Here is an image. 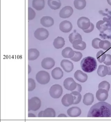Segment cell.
<instances>
[{
  "label": "cell",
  "instance_id": "1",
  "mask_svg": "<svg viewBox=\"0 0 111 122\" xmlns=\"http://www.w3.org/2000/svg\"><path fill=\"white\" fill-rule=\"evenodd\" d=\"M88 117H111V105L105 102H100L93 105L89 110Z\"/></svg>",
  "mask_w": 111,
  "mask_h": 122
},
{
  "label": "cell",
  "instance_id": "2",
  "mask_svg": "<svg viewBox=\"0 0 111 122\" xmlns=\"http://www.w3.org/2000/svg\"><path fill=\"white\" fill-rule=\"evenodd\" d=\"M81 67L86 72L91 73L96 69L97 62L93 57L87 56L82 59L81 62Z\"/></svg>",
  "mask_w": 111,
  "mask_h": 122
},
{
  "label": "cell",
  "instance_id": "3",
  "mask_svg": "<svg viewBox=\"0 0 111 122\" xmlns=\"http://www.w3.org/2000/svg\"><path fill=\"white\" fill-rule=\"evenodd\" d=\"M36 78L39 83L41 84L45 85L49 82L50 77V74L48 72L41 70L36 74Z\"/></svg>",
  "mask_w": 111,
  "mask_h": 122
},
{
  "label": "cell",
  "instance_id": "4",
  "mask_svg": "<svg viewBox=\"0 0 111 122\" xmlns=\"http://www.w3.org/2000/svg\"><path fill=\"white\" fill-rule=\"evenodd\" d=\"M41 106V101L37 97H32L28 100V111H36Z\"/></svg>",
  "mask_w": 111,
  "mask_h": 122
},
{
  "label": "cell",
  "instance_id": "5",
  "mask_svg": "<svg viewBox=\"0 0 111 122\" xmlns=\"http://www.w3.org/2000/svg\"><path fill=\"white\" fill-rule=\"evenodd\" d=\"M49 93L53 98L58 99L61 96L63 93L62 87L59 85H53L50 88Z\"/></svg>",
  "mask_w": 111,
  "mask_h": 122
},
{
  "label": "cell",
  "instance_id": "6",
  "mask_svg": "<svg viewBox=\"0 0 111 122\" xmlns=\"http://www.w3.org/2000/svg\"><path fill=\"white\" fill-rule=\"evenodd\" d=\"M34 35L36 38L40 41H43L48 37L49 33L46 29L39 28L35 31Z\"/></svg>",
  "mask_w": 111,
  "mask_h": 122
},
{
  "label": "cell",
  "instance_id": "7",
  "mask_svg": "<svg viewBox=\"0 0 111 122\" xmlns=\"http://www.w3.org/2000/svg\"><path fill=\"white\" fill-rule=\"evenodd\" d=\"M77 24L79 28L83 30H84L90 27L91 22L88 18L83 16L78 19Z\"/></svg>",
  "mask_w": 111,
  "mask_h": 122
},
{
  "label": "cell",
  "instance_id": "8",
  "mask_svg": "<svg viewBox=\"0 0 111 122\" xmlns=\"http://www.w3.org/2000/svg\"><path fill=\"white\" fill-rule=\"evenodd\" d=\"M63 85L66 89L69 91L75 90L77 86V83L72 77H68L64 81Z\"/></svg>",
  "mask_w": 111,
  "mask_h": 122
},
{
  "label": "cell",
  "instance_id": "9",
  "mask_svg": "<svg viewBox=\"0 0 111 122\" xmlns=\"http://www.w3.org/2000/svg\"><path fill=\"white\" fill-rule=\"evenodd\" d=\"M73 10L72 7L66 6L62 8L59 13V16L63 18H69L73 14Z\"/></svg>",
  "mask_w": 111,
  "mask_h": 122
},
{
  "label": "cell",
  "instance_id": "10",
  "mask_svg": "<svg viewBox=\"0 0 111 122\" xmlns=\"http://www.w3.org/2000/svg\"><path fill=\"white\" fill-rule=\"evenodd\" d=\"M108 96V92L104 89H99L96 94L97 99L101 102H104L106 100Z\"/></svg>",
  "mask_w": 111,
  "mask_h": 122
},
{
  "label": "cell",
  "instance_id": "11",
  "mask_svg": "<svg viewBox=\"0 0 111 122\" xmlns=\"http://www.w3.org/2000/svg\"><path fill=\"white\" fill-rule=\"evenodd\" d=\"M55 61L53 58L47 57L43 59L41 62L42 67L46 69H50L55 65Z\"/></svg>",
  "mask_w": 111,
  "mask_h": 122
},
{
  "label": "cell",
  "instance_id": "12",
  "mask_svg": "<svg viewBox=\"0 0 111 122\" xmlns=\"http://www.w3.org/2000/svg\"><path fill=\"white\" fill-rule=\"evenodd\" d=\"M72 27V24L68 20L63 21L59 24V29L63 33H67L71 31Z\"/></svg>",
  "mask_w": 111,
  "mask_h": 122
},
{
  "label": "cell",
  "instance_id": "13",
  "mask_svg": "<svg viewBox=\"0 0 111 122\" xmlns=\"http://www.w3.org/2000/svg\"><path fill=\"white\" fill-rule=\"evenodd\" d=\"M61 102L64 106L66 107H69L73 104V97L71 94H66L62 97Z\"/></svg>",
  "mask_w": 111,
  "mask_h": 122
},
{
  "label": "cell",
  "instance_id": "14",
  "mask_svg": "<svg viewBox=\"0 0 111 122\" xmlns=\"http://www.w3.org/2000/svg\"><path fill=\"white\" fill-rule=\"evenodd\" d=\"M61 66L63 69L67 72L72 71L74 68V65L71 61L66 60L63 59L61 62Z\"/></svg>",
  "mask_w": 111,
  "mask_h": 122
},
{
  "label": "cell",
  "instance_id": "15",
  "mask_svg": "<svg viewBox=\"0 0 111 122\" xmlns=\"http://www.w3.org/2000/svg\"><path fill=\"white\" fill-rule=\"evenodd\" d=\"M56 112L53 109L48 108L44 111L40 112L39 114V117H55Z\"/></svg>",
  "mask_w": 111,
  "mask_h": 122
},
{
  "label": "cell",
  "instance_id": "16",
  "mask_svg": "<svg viewBox=\"0 0 111 122\" xmlns=\"http://www.w3.org/2000/svg\"><path fill=\"white\" fill-rule=\"evenodd\" d=\"M74 77L76 80L81 82H85L88 78L87 74L80 70H77L75 72Z\"/></svg>",
  "mask_w": 111,
  "mask_h": 122
},
{
  "label": "cell",
  "instance_id": "17",
  "mask_svg": "<svg viewBox=\"0 0 111 122\" xmlns=\"http://www.w3.org/2000/svg\"><path fill=\"white\" fill-rule=\"evenodd\" d=\"M81 110L77 107H72L67 110L68 115L71 117H79L81 114Z\"/></svg>",
  "mask_w": 111,
  "mask_h": 122
},
{
  "label": "cell",
  "instance_id": "18",
  "mask_svg": "<svg viewBox=\"0 0 111 122\" xmlns=\"http://www.w3.org/2000/svg\"><path fill=\"white\" fill-rule=\"evenodd\" d=\"M40 23L44 27H50L54 24V20L50 16H44L41 19Z\"/></svg>",
  "mask_w": 111,
  "mask_h": 122
},
{
  "label": "cell",
  "instance_id": "19",
  "mask_svg": "<svg viewBox=\"0 0 111 122\" xmlns=\"http://www.w3.org/2000/svg\"><path fill=\"white\" fill-rule=\"evenodd\" d=\"M72 44L73 48L77 50L83 51L86 48V43L81 39H78L74 41Z\"/></svg>",
  "mask_w": 111,
  "mask_h": 122
},
{
  "label": "cell",
  "instance_id": "20",
  "mask_svg": "<svg viewBox=\"0 0 111 122\" xmlns=\"http://www.w3.org/2000/svg\"><path fill=\"white\" fill-rule=\"evenodd\" d=\"M51 75L53 79L56 80L60 79L63 76V72L60 67H56L52 70Z\"/></svg>",
  "mask_w": 111,
  "mask_h": 122
},
{
  "label": "cell",
  "instance_id": "21",
  "mask_svg": "<svg viewBox=\"0 0 111 122\" xmlns=\"http://www.w3.org/2000/svg\"><path fill=\"white\" fill-rule=\"evenodd\" d=\"M40 55L39 51L35 48L30 49L28 50V59L34 61L37 59Z\"/></svg>",
  "mask_w": 111,
  "mask_h": 122
},
{
  "label": "cell",
  "instance_id": "22",
  "mask_svg": "<svg viewBox=\"0 0 111 122\" xmlns=\"http://www.w3.org/2000/svg\"><path fill=\"white\" fill-rule=\"evenodd\" d=\"M74 51L69 47H66L62 52V55L64 58L71 59L74 56Z\"/></svg>",
  "mask_w": 111,
  "mask_h": 122
},
{
  "label": "cell",
  "instance_id": "23",
  "mask_svg": "<svg viewBox=\"0 0 111 122\" xmlns=\"http://www.w3.org/2000/svg\"><path fill=\"white\" fill-rule=\"evenodd\" d=\"M32 5L36 10H40L45 7V1L44 0H33Z\"/></svg>",
  "mask_w": 111,
  "mask_h": 122
},
{
  "label": "cell",
  "instance_id": "24",
  "mask_svg": "<svg viewBox=\"0 0 111 122\" xmlns=\"http://www.w3.org/2000/svg\"><path fill=\"white\" fill-rule=\"evenodd\" d=\"M94 101L93 95L91 93L86 94L84 96L83 103L86 105H91Z\"/></svg>",
  "mask_w": 111,
  "mask_h": 122
},
{
  "label": "cell",
  "instance_id": "25",
  "mask_svg": "<svg viewBox=\"0 0 111 122\" xmlns=\"http://www.w3.org/2000/svg\"><path fill=\"white\" fill-rule=\"evenodd\" d=\"M97 72L98 75L101 77L106 76L108 74L109 70L108 66L106 65H101L99 66Z\"/></svg>",
  "mask_w": 111,
  "mask_h": 122
},
{
  "label": "cell",
  "instance_id": "26",
  "mask_svg": "<svg viewBox=\"0 0 111 122\" xmlns=\"http://www.w3.org/2000/svg\"><path fill=\"white\" fill-rule=\"evenodd\" d=\"M65 44L64 39L61 36H58L54 40L53 45L56 49H59L62 48Z\"/></svg>",
  "mask_w": 111,
  "mask_h": 122
},
{
  "label": "cell",
  "instance_id": "27",
  "mask_svg": "<svg viewBox=\"0 0 111 122\" xmlns=\"http://www.w3.org/2000/svg\"><path fill=\"white\" fill-rule=\"evenodd\" d=\"M48 4L51 9L55 10L60 8L61 4L60 0H48Z\"/></svg>",
  "mask_w": 111,
  "mask_h": 122
},
{
  "label": "cell",
  "instance_id": "28",
  "mask_svg": "<svg viewBox=\"0 0 111 122\" xmlns=\"http://www.w3.org/2000/svg\"><path fill=\"white\" fill-rule=\"evenodd\" d=\"M74 4L76 9L82 10L86 7V0H74Z\"/></svg>",
  "mask_w": 111,
  "mask_h": 122
},
{
  "label": "cell",
  "instance_id": "29",
  "mask_svg": "<svg viewBox=\"0 0 111 122\" xmlns=\"http://www.w3.org/2000/svg\"><path fill=\"white\" fill-rule=\"evenodd\" d=\"M71 94L73 97L74 103L73 104L76 105L79 104L82 99V95L80 92L77 91H73Z\"/></svg>",
  "mask_w": 111,
  "mask_h": 122
},
{
  "label": "cell",
  "instance_id": "30",
  "mask_svg": "<svg viewBox=\"0 0 111 122\" xmlns=\"http://www.w3.org/2000/svg\"><path fill=\"white\" fill-rule=\"evenodd\" d=\"M99 46L100 48L107 51L111 48V43L108 41H101L99 42Z\"/></svg>",
  "mask_w": 111,
  "mask_h": 122
},
{
  "label": "cell",
  "instance_id": "31",
  "mask_svg": "<svg viewBox=\"0 0 111 122\" xmlns=\"http://www.w3.org/2000/svg\"><path fill=\"white\" fill-rule=\"evenodd\" d=\"M78 39L82 40V37L77 32H73L69 34V41L72 44L74 41Z\"/></svg>",
  "mask_w": 111,
  "mask_h": 122
},
{
  "label": "cell",
  "instance_id": "32",
  "mask_svg": "<svg viewBox=\"0 0 111 122\" xmlns=\"http://www.w3.org/2000/svg\"><path fill=\"white\" fill-rule=\"evenodd\" d=\"M106 54L103 51H100L97 53V58L100 63L103 62L106 58Z\"/></svg>",
  "mask_w": 111,
  "mask_h": 122
},
{
  "label": "cell",
  "instance_id": "33",
  "mask_svg": "<svg viewBox=\"0 0 111 122\" xmlns=\"http://www.w3.org/2000/svg\"><path fill=\"white\" fill-rule=\"evenodd\" d=\"M111 85L109 82L106 81H103L99 83L98 85L99 89H104L107 90L108 92L110 89Z\"/></svg>",
  "mask_w": 111,
  "mask_h": 122
},
{
  "label": "cell",
  "instance_id": "34",
  "mask_svg": "<svg viewBox=\"0 0 111 122\" xmlns=\"http://www.w3.org/2000/svg\"><path fill=\"white\" fill-rule=\"evenodd\" d=\"M74 56L71 59L75 62L78 61L81 59L83 55L79 51H74Z\"/></svg>",
  "mask_w": 111,
  "mask_h": 122
},
{
  "label": "cell",
  "instance_id": "35",
  "mask_svg": "<svg viewBox=\"0 0 111 122\" xmlns=\"http://www.w3.org/2000/svg\"><path fill=\"white\" fill-rule=\"evenodd\" d=\"M36 84L35 81L32 78L28 79V91H32L35 89Z\"/></svg>",
  "mask_w": 111,
  "mask_h": 122
},
{
  "label": "cell",
  "instance_id": "36",
  "mask_svg": "<svg viewBox=\"0 0 111 122\" xmlns=\"http://www.w3.org/2000/svg\"><path fill=\"white\" fill-rule=\"evenodd\" d=\"M101 41V39L98 38H96L93 39L92 41V47L96 49H99L100 48L99 46V42Z\"/></svg>",
  "mask_w": 111,
  "mask_h": 122
},
{
  "label": "cell",
  "instance_id": "37",
  "mask_svg": "<svg viewBox=\"0 0 111 122\" xmlns=\"http://www.w3.org/2000/svg\"><path fill=\"white\" fill-rule=\"evenodd\" d=\"M36 15L35 12L33 9L30 7L28 8V20H32L35 18Z\"/></svg>",
  "mask_w": 111,
  "mask_h": 122
},
{
  "label": "cell",
  "instance_id": "38",
  "mask_svg": "<svg viewBox=\"0 0 111 122\" xmlns=\"http://www.w3.org/2000/svg\"><path fill=\"white\" fill-rule=\"evenodd\" d=\"M106 56V58L103 62L106 66H109L111 65V55L107 54Z\"/></svg>",
  "mask_w": 111,
  "mask_h": 122
},
{
  "label": "cell",
  "instance_id": "39",
  "mask_svg": "<svg viewBox=\"0 0 111 122\" xmlns=\"http://www.w3.org/2000/svg\"><path fill=\"white\" fill-rule=\"evenodd\" d=\"M94 25L92 23H91L90 27L87 30H83V31L86 33H89L92 32L94 30Z\"/></svg>",
  "mask_w": 111,
  "mask_h": 122
},
{
  "label": "cell",
  "instance_id": "40",
  "mask_svg": "<svg viewBox=\"0 0 111 122\" xmlns=\"http://www.w3.org/2000/svg\"><path fill=\"white\" fill-rule=\"evenodd\" d=\"M82 90V87L81 85L77 83V86L76 89L75 90H76V91H77V92H81Z\"/></svg>",
  "mask_w": 111,
  "mask_h": 122
},
{
  "label": "cell",
  "instance_id": "41",
  "mask_svg": "<svg viewBox=\"0 0 111 122\" xmlns=\"http://www.w3.org/2000/svg\"><path fill=\"white\" fill-rule=\"evenodd\" d=\"M108 66L109 70L108 75H111V65H109V66Z\"/></svg>",
  "mask_w": 111,
  "mask_h": 122
},
{
  "label": "cell",
  "instance_id": "42",
  "mask_svg": "<svg viewBox=\"0 0 111 122\" xmlns=\"http://www.w3.org/2000/svg\"><path fill=\"white\" fill-rule=\"evenodd\" d=\"M67 116L63 114H60L58 116V117H67Z\"/></svg>",
  "mask_w": 111,
  "mask_h": 122
},
{
  "label": "cell",
  "instance_id": "43",
  "mask_svg": "<svg viewBox=\"0 0 111 122\" xmlns=\"http://www.w3.org/2000/svg\"><path fill=\"white\" fill-rule=\"evenodd\" d=\"M28 117H36L34 114L30 113V114H29Z\"/></svg>",
  "mask_w": 111,
  "mask_h": 122
},
{
  "label": "cell",
  "instance_id": "44",
  "mask_svg": "<svg viewBox=\"0 0 111 122\" xmlns=\"http://www.w3.org/2000/svg\"><path fill=\"white\" fill-rule=\"evenodd\" d=\"M107 1L109 4L111 5V0H107Z\"/></svg>",
  "mask_w": 111,
  "mask_h": 122
}]
</instances>
